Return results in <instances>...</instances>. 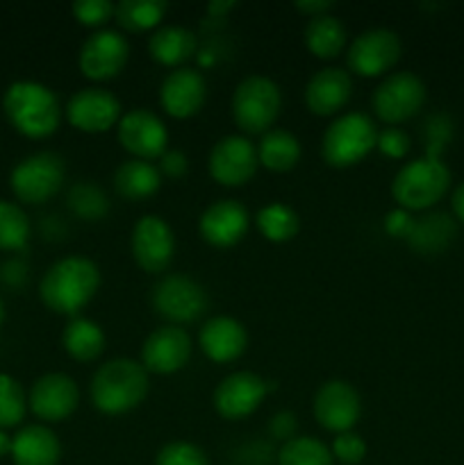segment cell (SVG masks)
<instances>
[{
  "label": "cell",
  "instance_id": "cell-14",
  "mask_svg": "<svg viewBox=\"0 0 464 465\" xmlns=\"http://www.w3.org/2000/svg\"><path fill=\"white\" fill-rule=\"evenodd\" d=\"M68 125L86 134H100L118 125L123 116L121 100L103 86H85L68 98L64 107Z\"/></svg>",
  "mask_w": 464,
  "mask_h": 465
},
{
  "label": "cell",
  "instance_id": "cell-48",
  "mask_svg": "<svg viewBox=\"0 0 464 465\" xmlns=\"http://www.w3.org/2000/svg\"><path fill=\"white\" fill-rule=\"evenodd\" d=\"M3 321H5V304L3 300H0V325H3Z\"/></svg>",
  "mask_w": 464,
  "mask_h": 465
},
{
  "label": "cell",
  "instance_id": "cell-7",
  "mask_svg": "<svg viewBox=\"0 0 464 465\" xmlns=\"http://www.w3.org/2000/svg\"><path fill=\"white\" fill-rule=\"evenodd\" d=\"M428 89L421 77L412 71L389 73L380 80L371 95V109L378 121L387 127H398L408 123L423 109Z\"/></svg>",
  "mask_w": 464,
  "mask_h": 465
},
{
  "label": "cell",
  "instance_id": "cell-3",
  "mask_svg": "<svg viewBox=\"0 0 464 465\" xmlns=\"http://www.w3.org/2000/svg\"><path fill=\"white\" fill-rule=\"evenodd\" d=\"M3 112L18 134L39 141L57 132L64 109L50 86L35 80H18L5 91Z\"/></svg>",
  "mask_w": 464,
  "mask_h": 465
},
{
  "label": "cell",
  "instance_id": "cell-36",
  "mask_svg": "<svg viewBox=\"0 0 464 465\" xmlns=\"http://www.w3.org/2000/svg\"><path fill=\"white\" fill-rule=\"evenodd\" d=\"M68 207L85 221H100L109 212V200L91 182H77L68 191Z\"/></svg>",
  "mask_w": 464,
  "mask_h": 465
},
{
  "label": "cell",
  "instance_id": "cell-19",
  "mask_svg": "<svg viewBox=\"0 0 464 465\" xmlns=\"http://www.w3.org/2000/svg\"><path fill=\"white\" fill-rule=\"evenodd\" d=\"M80 404V389L66 372H45L27 393V409L41 422H64Z\"/></svg>",
  "mask_w": 464,
  "mask_h": 465
},
{
  "label": "cell",
  "instance_id": "cell-11",
  "mask_svg": "<svg viewBox=\"0 0 464 465\" xmlns=\"http://www.w3.org/2000/svg\"><path fill=\"white\" fill-rule=\"evenodd\" d=\"M153 307L168 325H189L207 309V293L189 275H164L153 286Z\"/></svg>",
  "mask_w": 464,
  "mask_h": 465
},
{
  "label": "cell",
  "instance_id": "cell-9",
  "mask_svg": "<svg viewBox=\"0 0 464 465\" xmlns=\"http://www.w3.org/2000/svg\"><path fill=\"white\" fill-rule=\"evenodd\" d=\"M400 54L403 41L398 32L389 27H368L350 41L346 64L350 73L359 77H385L398 64Z\"/></svg>",
  "mask_w": 464,
  "mask_h": 465
},
{
  "label": "cell",
  "instance_id": "cell-43",
  "mask_svg": "<svg viewBox=\"0 0 464 465\" xmlns=\"http://www.w3.org/2000/svg\"><path fill=\"white\" fill-rule=\"evenodd\" d=\"M296 416L291 411H277L276 416L271 418V425H268V430H271V434L276 436V439H280L282 443L289 439H294L296 436Z\"/></svg>",
  "mask_w": 464,
  "mask_h": 465
},
{
  "label": "cell",
  "instance_id": "cell-25",
  "mask_svg": "<svg viewBox=\"0 0 464 465\" xmlns=\"http://www.w3.org/2000/svg\"><path fill=\"white\" fill-rule=\"evenodd\" d=\"M198 53V39L185 25H159L148 36V54L166 68H182Z\"/></svg>",
  "mask_w": 464,
  "mask_h": 465
},
{
  "label": "cell",
  "instance_id": "cell-12",
  "mask_svg": "<svg viewBox=\"0 0 464 465\" xmlns=\"http://www.w3.org/2000/svg\"><path fill=\"white\" fill-rule=\"evenodd\" d=\"M259 168L257 145L244 134H227L212 145L207 157V171L214 182L235 189L253 180Z\"/></svg>",
  "mask_w": 464,
  "mask_h": 465
},
{
  "label": "cell",
  "instance_id": "cell-34",
  "mask_svg": "<svg viewBox=\"0 0 464 465\" xmlns=\"http://www.w3.org/2000/svg\"><path fill=\"white\" fill-rule=\"evenodd\" d=\"M27 413V395L12 375L0 372V430L18 427Z\"/></svg>",
  "mask_w": 464,
  "mask_h": 465
},
{
  "label": "cell",
  "instance_id": "cell-4",
  "mask_svg": "<svg viewBox=\"0 0 464 465\" xmlns=\"http://www.w3.org/2000/svg\"><path fill=\"white\" fill-rule=\"evenodd\" d=\"M450 189V171L439 153L428 150L423 157L403 163L391 180V198L405 212H428Z\"/></svg>",
  "mask_w": 464,
  "mask_h": 465
},
{
  "label": "cell",
  "instance_id": "cell-47",
  "mask_svg": "<svg viewBox=\"0 0 464 465\" xmlns=\"http://www.w3.org/2000/svg\"><path fill=\"white\" fill-rule=\"evenodd\" d=\"M5 454H12V436L0 430V457H5Z\"/></svg>",
  "mask_w": 464,
  "mask_h": 465
},
{
  "label": "cell",
  "instance_id": "cell-42",
  "mask_svg": "<svg viewBox=\"0 0 464 465\" xmlns=\"http://www.w3.org/2000/svg\"><path fill=\"white\" fill-rule=\"evenodd\" d=\"M157 162L162 177H171V180H180V177H185L187 171H189V159H187V154L182 153V150L168 148Z\"/></svg>",
  "mask_w": 464,
  "mask_h": 465
},
{
  "label": "cell",
  "instance_id": "cell-31",
  "mask_svg": "<svg viewBox=\"0 0 464 465\" xmlns=\"http://www.w3.org/2000/svg\"><path fill=\"white\" fill-rule=\"evenodd\" d=\"M455 223L450 221L449 213H428V216L417 218L414 230L409 234L408 243L421 254H437L453 241Z\"/></svg>",
  "mask_w": 464,
  "mask_h": 465
},
{
  "label": "cell",
  "instance_id": "cell-17",
  "mask_svg": "<svg viewBox=\"0 0 464 465\" xmlns=\"http://www.w3.org/2000/svg\"><path fill=\"white\" fill-rule=\"evenodd\" d=\"M194 341L185 327L162 325L146 336L139 361L148 375H176L189 363Z\"/></svg>",
  "mask_w": 464,
  "mask_h": 465
},
{
  "label": "cell",
  "instance_id": "cell-40",
  "mask_svg": "<svg viewBox=\"0 0 464 465\" xmlns=\"http://www.w3.org/2000/svg\"><path fill=\"white\" fill-rule=\"evenodd\" d=\"M376 150H380L387 159H405L412 150V139L403 127H382L378 130Z\"/></svg>",
  "mask_w": 464,
  "mask_h": 465
},
{
  "label": "cell",
  "instance_id": "cell-32",
  "mask_svg": "<svg viewBox=\"0 0 464 465\" xmlns=\"http://www.w3.org/2000/svg\"><path fill=\"white\" fill-rule=\"evenodd\" d=\"M255 225L259 234L271 243H287L300 230V218L294 207L285 203H268L255 213Z\"/></svg>",
  "mask_w": 464,
  "mask_h": 465
},
{
  "label": "cell",
  "instance_id": "cell-41",
  "mask_svg": "<svg viewBox=\"0 0 464 465\" xmlns=\"http://www.w3.org/2000/svg\"><path fill=\"white\" fill-rule=\"evenodd\" d=\"M414 223H417V218H414L412 212H405V209L396 207L387 213L382 227H385L387 234L394 236V239L408 241L409 234H412V230H414Z\"/></svg>",
  "mask_w": 464,
  "mask_h": 465
},
{
  "label": "cell",
  "instance_id": "cell-8",
  "mask_svg": "<svg viewBox=\"0 0 464 465\" xmlns=\"http://www.w3.org/2000/svg\"><path fill=\"white\" fill-rule=\"evenodd\" d=\"M66 180V163L59 154L35 153L21 159L9 173V186L14 195L25 204H41L55 198Z\"/></svg>",
  "mask_w": 464,
  "mask_h": 465
},
{
  "label": "cell",
  "instance_id": "cell-23",
  "mask_svg": "<svg viewBox=\"0 0 464 465\" xmlns=\"http://www.w3.org/2000/svg\"><path fill=\"white\" fill-rule=\"evenodd\" d=\"M198 348L209 361L232 363L248 348V331L237 318L214 316L200 327Z\"/></svg>",
  "mask_w": 464,
  "mask_h": 465
},
{
  "label": "cell",
  "instance_id": "cell-38",
  "mask_svg": "<svg viewBox=\"0 0 464 465\" xmlns=\"http://www.w3.org/2000/svg\"><path fill=\"white\" fill-rule=\"evenodd\" d=\"M71 12L80 25L94 27V32L114 21V5L109 0H77L71 5Z\"/></svg>",
  "mask_w": 464,
  "mask_h": 465
},
{
  "label": "cell",
  "instance_id": "cell-6",
  "mask_svg": "<svg viewBox=\"0 0 464 465\" xmlns=\"http://www.w3.org/2000/svg\"><path fill=\"white\" fill-rule=\"evenodd\" d=\"M282 109V91L271 77L248 75L237 84L230 100L235 125L246 134H264L273 130Z\"/></svg>",
  "mask_w": 464,
  "mask_h": 465
},
{
  "label": "cell",
  "instance_id": "cell-39",
  "mask_svg": "<svg viewBox=\"0 0 464 465\" xmlns=\"http://www.w3.org/2000/svg\"><path fill=\"white\" fill-rule=\"evenodd\" d=\"M330 452L335 461L344 465H358L367 457V443L355 431H344V434L335 436V440L330 445Z\"/></svg>",
  "mask_w": 464,
  "mask_h": 465
},
{
  "label": "cell",
  "instance_id": "cell-20",
  "mask_svg": "<svg viewBox=\"0 0 464 465\" xmlns=\"http://www.w3.org/2000/svg\"><path fill=\"white\" fill-rule=\"evenodd\" d=\"M207 100V80L198 68H173L159 84V104L168 116L185 121L196 116Z\"/></svg>",
  "mask_w": 464,
  "mask_h": 465
},
{
  "label": "cell",
  "instance_id": "cell-29",
  "mask_svg": "<svg viewBox=\"0 0 464 465\" xmlns=\"http://www.w3.org/2000/svg\"><path fill=\"white\" fill-rule=\"evenodd\" d=\"M300 141L296 134L282 127H273V130L264 132L262 139L257 143V159L259 166L268 168L273 173H287L300 162Z\"/></svg>",
  "mask_w": 464,
  "mask_h": 465
},
{
  "label": "cell",
  "instance_id": "cell-46",
  "mask_svg": "<svg viewBox=\"0 0 464 465\" xmlns=\"http://www.w3.org/2000/svg\"><path fill=\"white\" fill-rule=\"evenodd\" d=\"M235 7V3H212L207 7V12L212 14V16H223V14L227 12V9Z\"/></svg>",
  "mask_w": 464,
  "mask_h": 465
},
{
  "label": "cell",
  "instance_id": "cell-35",
  "mask_svg": "<svg viewBox=\"0 0 464 465\" xmlns=\"http://www.w3.org/2000/svg\"><path fill=\"white\" fill-rule=\"evenodd\" d=\"M30 239V221L18 204L0 200V250H21Z\"/></svg>",
  "mask_w": 464,
  "mask_h": 465
},
{
  "label": "cell",
  "instance_id": "cell-44",
  "mask_svg": "<svg viewBox=\"0 0 464 465\" xmlns=\"http://www.w3.org/2000/svg\"><path fill=\"white\" fill-rule=\"evenodd\" d=\"M332 7H335V3H330V0H305V3L298 0V3H296V9H298L300 14H305L308 18L328 14Z\"/></svg>",
  "mask_w": 464,
  "mask_h": 465
},
{
  "label": "cell",
  "instance_id": "cell-22",
  "mask_svg": "<svg viewBox=\"0 0 464 465\" xmlns=\"http://www.w3.org/2000/svg\"><path fill=\"white\" fill-rule=\"evenodd\" d=\"M353 95L350 73L337 66H323L305 84V104L314 116H337Z\"/></svg>",
  "mask_w": 464,
  "mask_h": 465
},
{
  "label": "cell",
  "instance_id": "cell-10",
  "mask_svg": "<svg viewBox=\"0 0 464 465\" xmlns=\"http://www.w3.org/2000/svg\"><path fill=\"white\" fill-rule=\"evenodd\" d=\"M130 59V41L121 30L103 27L86 36L77 53V68L91 82L114 80Z\"/></svg>",
  "mask_w": 464,
  "mask_h": 465
},
{
  "label": "cell",
  "instance_id": "cell-24",
  "mask_svg": "<svg viewBox=\"0 0 464 465\" xmlns=\"http://www.w3.org/2000/svg\"><path fill=\"white\" fill-rule=\"evenodd\" d=\"M14 465H57L62 459V443L45 425H27L12 436Z\"/></svg>",
  "mask_w": 464,
  "mask_h": 465
},
{
  "label": "cell",
  "instance_id": "cell-26",
  "mask_svg": "<svg viewBox=\"0 0 464 465\" xmlns=\"http://www.w3.org/2000/svg\"><path fill=\"white\" fill-rule=\"evenodd\" d=\"M107 336L103 327L85 316H76L66 322L62 331V348L73 361L91 363L103 357Z\"/></svg>",
  "mask_w": 464,
  "mask_h": 465
},
{
  "label": "cell",
  "instance_id": "cell-45",
  "mask_svg": "<svg viewBox=\"0 0 464 465\" xmlns=\"http://www.w3.org/2000/svg\"><path fill=\"white\" fill-rule=\"evenodd\" d=\"M450 209H453V216L464 225V182L455 186L453 195H450Z\"/></svg>",
  "mask_w": 464,
  "mask_h": 465
},
{
  "label": "cell",
  "instance_id": "cell-13",
  "mask_svg": "<svg viewBox=\"0 0 464 465\" xmlns=\"http://www.w3.org/2000/svg\"><path fill=\"white\" fill-rule=\"evenodd\" d=\"M132 259L150 275L166 271L176 254V234L171 225L157 213H146L135 223L130 234Z\"/></svg>",
  "mask_w": 464,
  "mask_h": 465
},
{
  "label": "cell",
  "instance_id": "cell-5",
  "mask_svg": "<svg viewBox=\"0 0 464 465\" xmlns=\"http://www.w3.org/2000/svg\"><path fill=\"white\" fill-rule=\"evenodd\" d=\"M378 127L368 114H339L321 136V157L332 168H350L376 150Z\"/></svg>",
  "mask_w": 464,
  "mask_h": 465
},
{
  "label": "cell",
  "instance_id": "cell-30",
  "mask_svg": "<svg viewBox=\"0 0 464 465\" xmlns=\"http://www.w3.org/2000/svg\"><path fill=\"white\" fill-rule=\"evenodd\" d=\"M166 9L164 0H121L114 5V21L123 32H155Z\"/></svg>",
  "mask_w": 464,
  "mask_h": 465
},
{
  "label": "cell",
  "instance_id": "cell-16",
  "mask_svg": "<svg viewBox=\"0 0 464 465\" xmlns=\"http://www.w3.org/2000/svg\"><path fill=\"white\" fill-rule=\"evenodd\" d=\"M314 418L318 427H323L330 434H344L353 431V427L362 416V398L358 389L346 380H328L318 386L312 402Z\"/></svg>",
  "mask_w": 464,
  "mask_h": 465
},
{
  "label": "cell",
  "instance_id": "cell-37",
  "mask_svg": "<svg viewBox=\"0 0 464 465\" xmlns=\"http://www.w3.org/2000/svg\"><path fill=\"white\" fill-rule=\"evenodd\" d=\"M155 465H209V459L189 440H171L159 450Z\"/></svg>",
  "mask_w": 464,
  "mask_h": 465
},
{
  "label": "cell",
  "instance_id": "cell-18",
  "mask_svg": "<svg viewBox=\"0 0 464 465\" xmlns=\"http://www.w3.org/2000/svg\"><path fill=\"white\" fill-rule=\"evenodd\" d=\"M268 381L253 371H237L226 375L212 393L217 413L226 420H244L253 416L267 400Z\"/></svg>",
  "mask_w": 464,
  "mask_h": 465
},
{
  "label": "cell",
  "instance_id": "cell-2",
  "mask_svg": "<svg viewBox=\"0 0 464 465\" xmlns=\"http://www.w3.org/2000/svg\"><path fill=\"white\" fill-rule=\"evenodd\" d=\"M148 371L130 357H114L96 368L89 398L103 416H123L139 407L148 395Z\"/></svg>",
  "mask_w": 464,
  "mask_h": 465
},
{
  "label": "cell",
  "instance_id": "cell-33",
  "mask_svg": "<svg viewBox=\"0 0 464 465\" xmlns=\"http://www.w3.org/2000/svg\"><path fill=\"white\" fill-rule=\"evenodd\" d=\"M330 448L314 436H294L277 450V465H332Z\"/></svg>",
  "mask_w": 464,
  "mask_h": 465
},
{
  "label": "cell",
  "instance_id": "cell-15",
  "mask_svg": "<svg viewBox=\"0 0 464 465\" xmlns=\"http://www.w3.org/2000/svg\"><path fill=\"white\" fill-rule=\"evenodd\" d=\"M116 139L132 159L155 162L168 150V130L150 109H127L116 125Z\"/></svg>",
  "mask_w": 464,
  "mask_h": 465
},
{
  "label": "cell",
  "instance_id": "cell-21",
  "mask_svg": "<svg viewBox=\"0 0 464 465\" xmlns=\"http://www.w3.org/2000/svg\"><path fill=\"white\" fill-rule=\"evenodd\" d=\"M250 227V213L239 200H217L198 218V232L205 243L226 250L239 243Z\"/></svg>",
  "mask_w": 464,
  "mask_h": 465
},
{
  "label": "cell",
  "instance_id": "cell-28",
  "mask_svg": "<svg viewBox=\"0 0 464 465\" xmlns=\"http://www.w3.org/2000/svg\"><path fill=\"white\" fill-rule=\"evenodd\" d=\"M303 41L305 48L318 59H335L339 57L341 50L346 48V25L341 23V18H337L335 14L328 12L321 16L308 18L303 30Z\"/></svg>",
  "mask_w": 464,
  "mask_h": 465
},
{
  "label": "cell",
  "instance_id": "cell-27",
  "mask_svg": "<svg viewBox=\"0 0 464 465\" xmlns=\"http://www.w3.org/2000/svg\"><path fill=\"white\" fill-rule=\"evenodd\" d=\"M162 186V173L153 162L144 159H127L114 171V189L121 198L130 203L153 198Z\"/></svg>",
  "mask_w": 464,
  "mask_h": 465
},
{
  "label": "cell",
  "instance_id": "cell-1",
  "mask_svg": "<svg viewBox=\"0 0 464 465\" xmlns=\"http://www.w3.org/2000/svg\"><path fill=\"white\" fill-rule=\"evenodd\" d=\"M100 289V268L89 257L71 254L44 272L39 298L50 312L76 318Z\"/></svg>",
  "mask_w": 464,
  "mask_h": 465
}]
</instances>
